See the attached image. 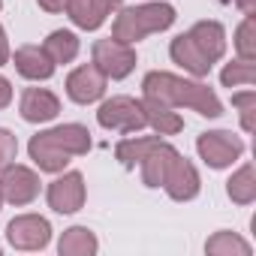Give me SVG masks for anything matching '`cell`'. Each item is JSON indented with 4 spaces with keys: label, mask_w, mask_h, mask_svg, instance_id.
I'll use <instances>...</instances> for the list:
<instances>
[{
    "label": "cell",
    "mask_w": 256,
    "mask_h": 256,
    "mask_svg": "<svg viewBox=\"0 0 256 256\" xmlns=\"http://www.w3.org/2000/svg\"><path fill=\"white\" fill-rule=\"evenodd\" d=\"M142 100L169 106V108H193L202 118H220L223 114V102L217 100V94L205 84V82H190L163 70H154L145 76L142 82Z\"/></svg>",
    "instance_id": "1"
},
{
    "label": "cell",
    "mask_w": 256,
    "mask_h": 256,
    "mask_svg": "<svg viewBox=\"0 0 256 256\" xmlns=\"http://www.w3.org/2000/svg\"><path fill=\"white\" fill-rule=\"evenodd\" d=\"M175 24V6L172 4H139V6H126L114 16V24H112V36L133 46L151 34H163Z\"/></svg>",
    "instance_id": "2"
},
{
    "label": "cell",
    "mask_w": 256,
    "mask_h": 256,
    "mask_svg": "<svg viewBox=\"0 0 256 256\" xmlns=\"http://www.w3.org/2000/svg\"><path fill=\"white\" fill-rule=\"evenodd\" d=\"M96 120L106 130H118V133H139L148 126L145 120V106L142 100H133V96H112L100 106L96 112Z\"/></svg>",
    "instance_id": "3"
},
{
    "label": "cell",
    "mask_w": 256,
    "mask_h": 256,
    "mask_svg": "<svg viewBox=\"0 0 256 256\" xmlns=\"http://www.w3.org/2000/svg\"><path fill=\"white\" fill-rule=\"evenodd\" d=\"M106 78H126L136 70V48L114 36L94 42V60H90Z\"/></svg>",
    "instance_id": "4"
},
{
    "label": "cell",
    "mask_w": 256,
    "mask_h": 256,
    "mask_svg": "<svg viewBox=\"0 0 256 256\" xmlns=\"http://www.w3.org/2000/svg\"><path fill=\"white\" fill-rule=\"evenodd\" d=\"M196 151L211 169H226L244 154V142L229 130H208L196 139Z\"/></svg>",
    "instance_id": "5"
},
{
    "label": "cell",
    "mask_w": 256,
    "mask_h": 256,
    "mask_svg": "<svg viewBox=\"0 0 256 256\" xmlns=\"http://www.w3.org/2000/svg\"><path fill=\"white\" fill-rule=\"evenodd\" d=\"M40 175L28 166H18V163H10L4 172H0V196L10 205H30L36 196H40Z\"/></svg>",
    "instance_id": "6"
},
{
    "label": "cell",
    "mask_w": 256,
    "mask_h": 256,
    "mask_svg": "<svg viewBox=\"0 0 256 256\" xmlns=\"http://www.w3.org/2000/svg\"><path fill=\"white\" fill-rule=\"evenodd\" d=\"M6 238L16 250H42L52 241V223L40 214H18L10 220Z\"/></svg>",
    "instance_id": "7"
},
{
    "label": "cell",
    "mask_w": 256,
    "mask_h": 256,
    "mask_svg": "<svg viewBox=\"0 0 256 256\" xmlns=\"http://www.w3.org/2000/svg\"><path fill=\"white\" fill-rule=\"evenodd\" d=\"M46 199H48V208L52 211H58V214H76L84 205V199H88L82 172H64L60 178H54L48 184Z\"/></svg>",
    "instance_id": "8"
},
{
    "label": "cell",
    "mask_w": 256,
    "mask_h": 256,
    "mask_svg": "<svg viewBox=\"0 0 256 256\" xmlns=\"http://www.w3.org/2000/svg\"><path fill=\"white\" fill-rule=\"evenodd\" d=\"M106 84H108V78H106L94 64H82V66H76V70L66 76V94H70V100L78 102V106L96 102V100L106 94Z\"/></svg>",
    "instance_id": "9"
},
{
    "label": "cell",
    "mask_w": 256,
    "mask_h": 256,
    "mask_svg": "<svg viewBox=\"0 0 256 256\" xmlns=\"http://www.w3.org/2000/svg\"><path fill=\"white\" fill-rule=\"evenodd\" d=\"M199 187H202V181H199L196 166L178 154V157L172 160L166 178H163V190H166L175 202H190V199L199 196Z\"/></svg>",
    "instance_id": "10"
},
{
    "label": "cell",
    "mask_w": 256,
    "mask_h": 256,
    "mask_svg": "<svg viewBox=\"0 0 256 256\" xmlns=\"http://www.w3.org/2000/svg\"><path fill=\"white\" fill-rule=\"evenodd\" d=\"M18 112L28 124H48L60 114V100L48 90V88H28L22 94Z\"/></svg>",
    "instance_id": "11"
},
{
    "label": "cell",
    "mask_w": 256,
    "mask_h": 256,
    "mask_svg": "<svg viewBox=\"0 0 256 256\" xmlns=\"http://www.w3.org/2000/svg\"><path fill=\"white\" fill-rule=\"evenodd\" d=\"M124 0H70L66 16L82 30H96L114 10H120Z\"/></svg>",
    "instance_id": "12"
},
{
    "label": "cell",
    "mask_w": 256,
    "mask_h": 256,
    "mask_svg": "<svg viewBox=\"0 0 256 256\" xmlns=\"http://www.w3.org/2000/svg\"><path fill=\"white\" fill-rule=\"evenodd\" d=\"M169 54H172V60H175L184 72H190V76H196V78H205V76L211 72V66H214V64L199 52V46L190 40V34L175 36L172 46H169Z\"/></svg>",
    "instance_id": "13"
},
{
    "label": "cell",
    "mask_w": 256,
    "mask_h": 256,
    "mask_svg": "<svg viewBox=\"0 0 256 256\" xmlns=\"http://www.w3.org/2000/svg\"><path fill=\"white\" fill-rule=\"evenodd\" d=\"M12 64H16L18 76H24L30 82H46L54 72V60L46 54L42 46H22V48H16Z\"/></svg>",
    "instance_id": "14"
},
{
    "label": "cell",
    "mask_w": 256,
    "mask_h": 256,
    "mask_svg": "<svg viewBox=\"0 0 256 256\" xmlns=\"http://www.w3.org/2000/svg\"><path fill=\"white\" fill-rule=\"evenodd\" d=\"M42 133L54 148H60L70 157H84L90 151V133L82 124H60V126H52V130H42Z\"/></svg>",
    "instance_id": "15"
},
{
    "label": "cell",
    "mask_w": 256,
    "mask_h": 256,
    "mask_svg": "<svg viewBox=\"0 0 256 256\" xmlns=\"http://www.w3.org/2000/svg\"><path fill=\"white\" fill-rule=\"evenodd\" d=\"M187 34L211 64H217L226 54V30H223L220 22H196Z\"/></svg>",
    "instance_id": "16"
},
{
    "label": "cell",
    "mask_w": 256,
    "mask_h": 256,
    "mask_svg": "<svg viewBox=\"0 0 256 256\" xmlns=\"http://www.w3.org/2000/svg\"><path fill=\"white\" fill-rule=\"evenodd\" d=\"M178 157V151L172 148V145H166V142H157L145 157H142V181H145V187H163V178H166V172H169V166H172V160Z\"/></svg>",
    "instance_id": "17"
},
{
    "label": "cell",
    "mask_w": 256,
    "mask_h": 256,
    "mask_svg": "<svg viewBox=\"0 0 256 256\" xmlns=\"http://www.w3.org/2000/svg\"><path fill=\"white\" fill-rule=\"evenodd\" d=\"M28 154H30V160L40 166V172H64L66 163H70V154H64L60 148H54V145L46 139V133H36V136L30 139Z\"/></svg>",
    "instance_id": "18"
},
{
    "label": "cell",
    "mask_w": 256,
    "mask_h": 256,
    "mask_svg": "<svg viewBox=\"0 0 256 256\" xmlns=\"http://www.w3.org/2000/svg\"><path fill=\"white\" fill-rule=\"evenodd\" d=\"M100 247L96 235L88 229V226H70L60 241H58V253L60 256H94Z\"/></svg>",
    "instance_id": "19"
},
{
    "label": "cell",
    "mask_w": 256,
    "mask_h": 256,
    "mask_svg": "<svg viewBox=\"0 0 256 256\" xmlns=\"http://www.w3.org/2000/svg\"><path fill=\"white\" fill-rule=\"evenodd\" d=\"M142 106H145V120H148V126H151V130H157L160 136H175V133L184 130V118H181L175 108L160 106V102H151V100H142Z\"/></svg>",
    "instance_id": "20"
},
{
    "label": "cell",
    "mask_w": 256,
    "mask_h": 256,
    "mask_svg": "<svg viewBox=\"0 0 256 256\" xmlns=\"http://www.w3.org/2000/svg\"><path fill=\"white\" fill-rule=\"evenodd\" d=\"M226 193L235 205H250L256 199V169H253V163H244L238 172H232V178L226 181Z\"/></svg>",
    "instance_id": "21"
},
{
    "label": "cell",
    "mask_w": 256,
    "mask_h": 256,
    "mask_svg": "<svg viewBox=\"0 0 256 256\" xmlns=\"http://www.w3.org/2000/svg\"><path fill=\"white\" fill-rule=\"evenodd\" d=\"M42 48L54 60V66L58 64H70L78 54V36L72 30H54V34H48V40L42 42Z\"/></svg>",
    "instance_id": "22"
},
{
    "label": "cell",
    "mask_w": 256,
    "mask_h": 256,
    "mask_svg": "<svg viewBox=\"0 0 256 256\" xmlns=\"http://www.w3.org/2000/svg\"><path fill=\"white\" fill-rule=\"evenodd\" d=\"M157 142H160V139H154V136H130V139H120L118 148H114V157L120 160V166L136 169V166L142 163V157H145Z\"/></svg>",
    "instance_id": "23"
},
{
    "label": "cell",
    "mask_w": 256,
    "mask_h": 256,
    "mask_svg": "<svg viewBox=\"0 0 256 256\" xmlns=\"http://www.w3.org/2000/svg\"><path fill=\"white\" fill-rule=\"evenodd\" d=\"M205 253L211 256H250V244L244 238H238L235 232H214L208 241H205Z\"/></svg>",
    "instance_id": "24"
},
{
    "label": "cell",
    "mask_w": 256,
    "mask_h": 256,
    "mask_svg": "<svg viewBox=\"0 0 256 256\" xmlns=\"http://www.w3.org/2000/svg\"><path fill=\"white\" fill-rule=\"evenodd\" d=\"M220 82H223V88H241V84H253L256 82V64L253 60H232V64H226L223 66V72H220Z\"/></svg>",
    "instance_id": "25"
},
{
    "label": "cell",
    "mask_w": 256,
    "mask_h": 256,
    "mask_svg": "<svg viewBox=\"0 0 256 256\" xmlns=\"http://www.w3.org/2000/svg\"><path fill=\"white\" fill-rule=\"evenodd\" d=\"M235 52L241 60H256V18H253V12L244 16V22L235 30Z\"/></svg>",
    "instance_id": "26"
},
{
    "label": "cell",
    "mask_w": 256,
    "mask_h": 256,
    "mask_svg": "<svg viewBox=\"0 0 256 256\" xmlns=\"http://www.w3.org/2000/svg\"><path fill=\"white\" fill-rule=\"evenodd\" d=\"M232 106L241 114V130L250 133L253 130V112H256V90H238V94H232Z\"/></svg>",
    "instance_id": "27"
},
{
    "label": "cell",
    "mask_w": 256,
    "mask_h": 256,
    "mask_svg": "<svg viewBox=\"0 0 256 256\" xmlns=\"http://www.w3.org/2000/svg\"><path fill=\"white\" fill-rule=\"evenodd\" d=\"M16 154H18V139L10 130L0 126V172H4L10 163H16Z\"/></svg>",
    "instance_id": "28"
},
{
    "label": "cell",
    "mask_w": 256,
    "mask_h": 256,
    "mask_svg": "<svg viewBox=\"0 0 256 256\" xmlns=\"http://www.w3.org/2000/svg\"><path fill=\"white\" fill-rule=\"evenodd\" d=\"M36 4H40V10H46V12H66L70 0H36Z\"/></svg>",
    "instance_id": "29"
},
{
    "label": "cell",
    "mask_w": 256,
    "mask_h": 256,
    "mask_svg": "<svg viewBox=\"0 0 256 256\" xmlns=\"http://www.w3.org/2000/svg\"><path fill=\"white\" fill-rule=\"evenodd\" d=\"M10 102H12V84H10V78L0 76V108H6Z\"/></svg>",
    "instance_id": "30"
},
{
    "label": "cell",
    "mask_w": 256,
    "mask_h": 256,
    "mask_svg": "<svg viewBox=\"0 0 256 256\" xmlns=\"http://www.w3.org/2000/svg\"><path fill=\"white\" fill-rule=\"evenodd\" d=\"M220 4H232V6H238L244 16H250V12H256V0H220Z\"/></svg>",
    "instance_id": "31"
},
{
    "label": "cell",
    "mask_w": 256,
    "mask_h": 256,
    "mask_svg": "<svg viewBox=\"0 0 256 256\" xmlns=\"http://www.w3.org/2000/svg\"><path fill=\"white\" fill-rule=\"evenodd\" d=\"M10 60V42H6V30L0 28V66Z\"/></svg>",
    "instance_id": "32"
},
{
    "label": "cell",
    "mask_w": 256,
    "mask_h": 256,
    "mask_svg": "<svg viewBox=\"0 0 256 256\" xmlns=\"http://www.w3.org/2000/svg\"><path fill=\"white\" fill-rule=\"evenodd\" d=\"M0 205H4V196H0Z\"/></svg>",
    "instance_id": "33"
},
{
    "label": "cell",
    "mask_w": 256,
    "mask_h": 256,
    "mask_svg": "<svg viewBox=\"0 0 256 256\" xmlns=\"http://www.w3.org/2000/svg\"><path fill=\"white\" fill-rule=\"evenodd\" d=\"M0 6H4V4H0Z\"/></svg>",
    "instance_id": "34"
}]
</instances>
